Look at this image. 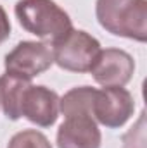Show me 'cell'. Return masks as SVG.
Instances as JSON below:
<instances>
[{"label":"cell","instance_id":"6da1fadb","mask_svg":"<svg viewBox=\"0 0 147 148\" xmlns=\"http://www.w3.org/2000/svg\"><path fill=\"white\" fill-rule=\"evenodd\" d=\"M95 16L111 35L147 41V0H97Z\"/></svg>","mask_w":147,"mask_h":148},{"label":"cell","instance_id":"7a4b0ae2","mask_svg":"<svg viewBox=\"0 0 147 148\" xmlns=\"http://www.w3.org/2000/svg\"><path fill=\"white\" fill-rule=\"evenodd\" d=\"M14 12L28 33L49 40L52 45L73 29L69 14L54 0H19Z\"/></svg>","mask_w":147,"mask_h":148},{"label":"cell","instance_id":"3957f363","mask_svg":"<svg viewBox=\"0 0 147 148\" xmlns=\"http://www.w3.org/2000/svg\"><path fill=\"white\" fill-rule=\"evenodd\" d=\"M99 52V40L81 29H71L62 40L52 45L54 62L71 73H90Z\"/></svg>","mask_w":147,"mask_h":148},{"label":"cell","instance_id":"277c9868","mask_svg":"<svg viewBox=\"0 0 147 148\" xmlns=\"http://www.w3.org/2000/svg\"><path fill=\"white\" fill-rule=\"evenodd\" d=\"M135 110V100L128 90L123 86H109L102 90H95L92 117L111 129L121 127Z\"/></svg>","mask_w":147,"mask_h":148},{"label":"cell","instance_id":"5b68a950","mask_svg":"<svg viewBox=\"0 0 147 148\" xmlns=\"http://www.w3.org/2000/svg\"><path fill=\"white\" fill-rule=\"evenodd\" d=\"M54 64V53L50 45L42 41H21L17 43L3 60L5 71L23 77H35L50 69Z\"/></svg>","mask_w":147,"mask_h":148},{"label":"cell","instance_id":"8992f818","mask_svg":"<svg viewBox=\"0 0 147 148\" xmlns=\"http://www.w3.org/2000/svg\"><path fill=\"white\" fill-rule=\"evenodd\" d=\"M135 71L133 57L119 48H106L101 50L94 66L90 67V73L94 79L104 86H125L130 83Z\"/></svg>","mask_w":147,"mask_h":148},{"label":"cell","instance_id":"52a82bcc","mask_svg":"<svg viewBox=\"0 0 147 148\" xmlns=\"http://www.w3.org/2000/svg\"><path fill=\"white\" fill-rule=\"evenodd\" d=\"M101 129L90 114L68 115L57 129L59 148H101Z\"/></svg>","mask_w":147,"mask_h":148},{"label":"cell","instance_id":"ba28073f","mask_svg":"<svg viewBox=\"0 0 147 148\" xmlns=\"http://www.w3.org/2000/svg\"><path fill=\"white\" fill-rule=\"evenodd\" d=\"M23 117L40 127H50L59 117V95L42 84H31L23 98Z\"/></svg>","mask_w":147,"mask_h":148},{"label":"cell","instance_id":"9c48e42d","mask_svg":"<svg viewBox=\"0 0 147 148\" xmlns=\"http://www.w3.org/2000/svg\"><path fill=\"white\" fill-rule=\"evenodd\" d=\"M31 86V79L17 76L12 73H5L0 76V107L7 119L17 121L23 117L21 107L26 90Z\"/></svg>","mask_w":147,"mask_h":148},{"label":"cell","instance_id":"30bf717a","mask_svg":"<svg viewBox=\"0 0 147 148\" xmlns=\"http://www.w3.org/2000/svg\"><path fill=\"white\" fill-rule=\"evenodd\" d=\"M7 148H52L49 138L37 129H24L16 133Z\"/></svg>","mask_w":147,"mask_h":148},{"label":"cell","instance_id":"8fae6325","mask_svg":"<svg viewBox=\"0 0 147 148\" xmlns=\"http://www.w3.org/2000/svg\"><path fill=\"white\" fill-rule=\"evenodd\" d=\"M144 112L140 114L139 122L123 136V148H146V134H144Z\"/></svg>","mask_w":147,"mask_h":148},{"label":"cell","instance_id":"7c38bea8","mask_svg":"<svg viewBox=\"0 0 147 148\" xmlns=\"http://www.w3.org/2000/svg\"><path fill=\"white\" fill-rule=\"evenodd\" d=\"M10 36V21L7 12L3 10V7L0 5V45Z\"/></svg>","mask_w":147,"mask_h":148}]
</instances>
